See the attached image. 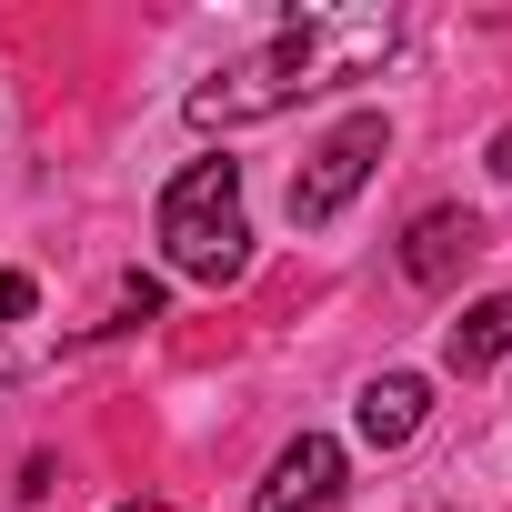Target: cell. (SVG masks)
<instances>
[{
    "label": "cell",
    "mask_w": 512,
    "mask_h": 512,
    "mask_svg": "<svg viewBox=\"0 0 512 512\" xmlns=\"http://www.w3.org/2000/svg\"><path fill=\"white\" fill-rule=\"evenodd\" d=\"M402 41V21L382 11V0H342V11H282L272 41H251L231 71H211L191 91V131H251V121H272L312 91H342L362 71H382Z\"/></svg>",
    "instance_id": "6da1fadb"
},
{
    "label": "cell",
    "mask_w": 512,
    "mask_h": 512,
    "mask_svg": "<svg viewBox=\"0 0 512 512\" xmlns=\"http://www.w3.org/2000/svg\"><path fill=\"white\" fill-rule=\"evenodd\" d=\"M161 251L191 282H241L251 272V221H241V161H191L161 191Z\"/></svg>",
    "instance_id": "7a4b0ae2"
},
{
    "label": "cell",
    "mask_w": 512,
    "mask_h": 512,
    "mask_svg": "<svg viewBox=\"0 0 512 512\" xmlns=\"http://www.w3.org/2000/svg\"><path fill=\"white\" fill-rule=\"evenodd\" d=\"M382 151H392V121H382V111H352V121H342V131L302 161V181H292V221H302V231L342 221V201L382 171Z\"/></svg>",
    "instance_id": "3957f363"
},
{
    "label": "cell",
    "mask_w": 512,
    "mask_h": 512,
    "mask_svg": "<svg viewBox=\"0 0 512 512\" xmlns=\"http://www.w3.org/2000/svg\"><path fill=\"white\" fill-rule=\"evenodd\" d=\"M332 502H342V442L332 432L282 442V462L262 472V492H251V512H332Z\"/></svg>",
    "instance_id": "277c9868"
},
{
    "label": "cell",
    "mask_w": 512,
    "mask_h": 512,
    "mask_svg": "<svg viewBox=\"0 0 512 512\" xmlns=\"http://www.w3.org/2000/svg\"><path fill=\"white\" fill-rule=\"evenodd\" d=\"M472 251H482V221L442 201V211H422V221L402 231V282H422V292H442V282H452V272L472 262Z\"/></svg>",
    "instance_id": "5b68a950"
},
{
    "label": "cell",
    "mask_w": 512,
    "mask_h": 512,
    "mask_svg": "<svg viewBox=\"0 0 512 512\" xmlns=\"http://www.w3.org/2000/svg\"><path fill=\"white\" fill-rule=\"evenodd\" d=\"M422 412H432V382H422V372H372L362 402H352V422H362L372 452H402V442L422 432Z\"/></svg>",
    "instance_id": "8992f818"
},
{
    "label": "cell",
    "mask_w": 512,
    "mask_h": 512,
    "mask_svg": "<svg viewBox=\"0 0 512 512\" xmlns=\"http://www.w3.org/2000/svg\"><path fill=\"white\" fill-rule=\"evenodd\" d=\"M502 352H512V292H482V302L442 332V362H452V372H492Z\"/></svg>",
    "instance_id": "52a82bcc"
},
{
    "label": "cell",
    "mask_w": 512,
    "mask_h": 512,
    "mask_svg": "<svg viewBox=\"0 0 512 512\" xmlns=\"http://www.w3.org/2000/svg\"><path fill=\"white\" fill-rule=\"evenodd\" d=\"M141 322H161V282H151V272H131V282L111 292V322H101V332H141Z\"/></svg>",
    "instance_id": "ba28073f"
},
{
    "label": "cell",
    "mask_w": 512,
    "mask_h": 512,
    "mask_svg": "<svg viewBox=\"0 0 512 512\" xmlns=\"http://www.w3.org/2000/svg\"><path fill=\"white\" fill-rule=\"evenodd\" d=\"M31 302H41L31 272H0V322H31Z\"/></svg>",
    "instance_id": "9c48e42d"
},
{
    "label": "cell",
    "mask_w": 512,
    "mask_h": 512,
    "mask_svg": "<svg viewBox=\"0 0 512 512\" xmlns=\"http://www.w3.org/2000/svg\"><path fill=\"white\" fill-rule=\"evenodd\" d=\"M111 512H171V502H111Z\"/></svg>",
    "instance_id": "30bf717a"
},
{
    "label": "cell",
    "mask_w": 512,
    "mask_h": 512,
    "mask_svg": "<svg viewBox=\"0 0 512 512\" xmlns=\"http://www.w3.org/2000/svg\"><path fill=\"white\" fill-rule=\"evenodd\" d=\"M492 161H502V171H512V131H502V141H492Z\"/></svg>",
    "instance_id": "8fae6325"
}]
</instances>
